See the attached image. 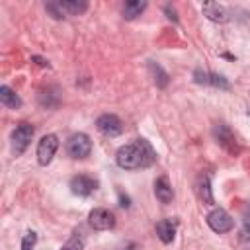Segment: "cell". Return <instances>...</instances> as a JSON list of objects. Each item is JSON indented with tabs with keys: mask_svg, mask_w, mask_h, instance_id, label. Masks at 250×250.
Returning a JSON list of instances; mask_svg holds the SVG:
<instances>
[{
	"mask_svg": "<svg viewBox=\"0 0 250 250\" xmlns=\"http://www.w3.org/2000/svg\"><path fill=\"white\" fill-rule=\"evenodd\" d=\"M154 160H156V152L146 139H135L133 143L119 146L115 154V162L123 170L148 168L150 164H154Z\"/></svg>",
	"mask_w": 250,
	"mask_h": 250,
	"instance_id": "6da1fadb",
	"label": "cell"
},
{
	"mask_svg": "<svg viewBox=\"0 0 250 250\" xmlns=\"http://www.w3.org/2000/svg\"><path fill=\"white\" fill-rule=\"evenodd\" d=\"M47 10L55 18H64V16H80L88 10V2L82 0H61V2H49Z\"/></svg>",
	"mask_w": 250,
	"mask_h": 250,
	"instance_id": "7a4b0ae2",
	"label": "cell"
},
{
	"mask_svg": "<svg viewBox=\"0 0 250 250\" xmlns=\"http://www.w3.org/2000/svg\"><path fill=\"white\" fill-rule=\"evenodd\" d=\"M33 131H35L33 125L27 123V121H21V123L12 131V150H14L16 156H20V154L25 152V148L29 146V143H31V139H33Z\"/></svg>",
	"mask_w": 250,
	"mask_h": 250,
	"instance_id": "3957f363",
	"label": "cell"
},
{
	"mask_svg": "<svg viewBox=\"0 0 250 250\" xmlns=\"http://www.w3.org/2000/svg\"><path fill=\"white\" fill-rule=\"evenodd\" d=\"M66 152L72 158H86L92 152V141L86 133H76L66 141Z\"/></svg>",
	"mask_w": 250,
	"mask_h": 250,
	"instance_id": "277c9868",
	"label": "cell"
},
{
	"mask_svg": "<svg viewBox=\"0 0 250 250\" xmlns=\"http://www.w3.org/2000/svg\"><path fill=\"white\" fill-rule=\"evenodd\" d=\"M207 225H209V227H211L215 232L223 234V232L232 230L234 221H232V217H230V215H229L225 209L217 207V209H213V211L207 215Z\"/></svg>",
	"mask_w": 250,
	"mask_h": 250,
	"instance_id": "5b68a950",
	"label": "cell"
},
{
	"mask_svg": "<svg viewBox=\"0 0 250 250\" xmlns=\"http://www.w3.org/2000/svg\"><path fill=\"white\" fill-rule=\"evenodd\" d=\"M57 148H59V139H57V135H45V137H41V141H39V145H37V162H39L41 166H47V164L53 160Z\"/></svg>",
	"mask_w": 250,
	"mask_h": 250,
	"instance_id": "8992f818",
	"label": "cell"
},
{
	"mask_svg": "<svg viewBox=\"0 0 250 250\" xmlns=\"http://www.w3.org/2000/svg\"><path fill=\"white\" fill-rule=\"evenodd\" d=\"M96 127H98V131L104 133L105 137H117V135H121V131H123L121 119H119L117 115H113V113H104V115H100L98 121H96Z\"/></svg>",
	"mask_w": 250,
	"mask_h": 250,
	"instance_id": "52a82bcc",
	"label": "cell"
},
{
	"mask_svg": "<svg viewBox=\"0 0 250 250\" xmlns=\"http://www.w3.org/2000/svg\"><path fill=\"white\" fill-rule=\"evenodd\" d=\"M88 219H90L92 229H96V230H109V229L115 227V217H113V213L107 211V209H104V207L92 209Z\"/></svg>",
	"mask_w": 250,
	"mask_h": 250,
	"instance_id": "ba28073f",
	"label": "cell"
},
{
	"mask_svg": "<svg viewBox=\"0 0 250 250\" xmlns=\"http://www.w3.org/2000/svg\"><path fill=\"white\" fill-rule=\"evenodd\" d=\"M98 189V182L90 176H74L70 180V191L74 195H80V197H86L90 193H94Z\"/></svg>",
	"mask_w": 250,
	"mask_h": 250,
	"instance_id": "9c48e42d",
	"label": "cell"
},
{
	"mask_svg": "<svg viewBox=\"0 0 250 250\" xmlns=\"http://www.w3.org/2000/svg\"><path fill=\"white\" fill-rule=\"evenodd\" d=\"M215 137H217V143H219L223 148H227L229 152H236V150H238V146H236V139H234L232 131H230L227 125L219 123V125L215 127Z\"/></svg>",
	"mask_w": 250,
	"mask_h": 250,
	"instance_id": "30bf717a",
	"label": "cell"
},
{
	"mask_svg": "<svg viewBox=\"0 0 250 250\" xmlns=\"http://www.w3.org/2000/svg\"><path fill=\"white\" fill-rule=\"evenodd\" d=\"M154 195H156V199H158L160 203H164V205L174 199V189H172V184H170L168 176L156 178V182H154Z\"/></svg>",
	"mask_w": 250,
	"mask_h": 250,
	"instance_id": "8fae6325",
	"label": "cell"
},
{
	"mask_svg": "<svg viewBox=\"0 0 250 250\" xmlns=\"http://www.w3.org/2000/svg\"><path fill=\"white\" fill-rule=\"evenodd\" d=\"M201 12L211 20V21H217V23H225L229 20V12L225 6L217 4V2H205L201 6Z\"/></svg>",
	"mask_w": 250,
	"mask_h": 250,
	"instance_id": "7c38bea8",
	"label": "cell"
},
{
	"mask_svg": "<svg viewBox=\"0 0 250 250\" xmlns=\"http://www.w3.org/2000/svg\"><path fill=\"white\" fill-rule=\"evenodd\" d=\"M176 227H178V223L174 219H162V221H158L156 223V236L160 238V242L170 244L174 240V236H176Z\"/></svg>",
	"mask_w": 250,
	"mask_h": 250,
	"instance_id": "4fadbf2b",
	"label": "cell"
},
{
	"mask_svg": "<svg viewBox=\"0 0 250 250\" xmlns=\"http://www.w3.org/2000/svg\"><path fill=\"white\" fill-rule=\"evenodd\" d=\"M195 193H197L199 201H203V203H207V205H213V203H215V197H213V191H211V180H209V176H199V178H197Z\"/></svg>",
	"mask_w": 250,
	"mask_h": 250,
	"instance_id": "5bb4252c",
	"label": "cell"
},
{
	"mask_svg": "<svg viewBox=\"0 0 250 250\" xmlns=\"http://www.w3.org/2000/svg\"><path fill=\"white\" fill-rule=\"evenodd\" d=\"M0 102H2V105L10 107V109L21 107V98L10 86H0Z\"/></svg>",
	"mask_w": 250,
	"mask_h": 250,
	"instance_id": "9a60e30c",
	"label": "cell"
},
{
	"mask_svg": "<svg viewBox=\"0 0 250 250\" xmlns=\"http://www.w3.org/2000/svg\"><path fill=\"white\" fill-rule=\"evenodd\" d=\"M145 10H146V2H143V0H129V2L123 4V18L125 20H135Z\"/></svg>",
	"mask_w": 250,
	"mask_h": 250,
	"instance_id": "2e32d148",
	"label": "cell"
},
{
	"mask_svg": "<svg viewBox=\"0 0 250 250\" xmlns=\"http://www.w3.org/2000/svg\"><path fill=\"white\" fill-rule=\"evenodd\" d=\"M84 244H86L84 232L74 230V232H72V236L62 244V248H61V250H84Z\"/></svg>",
	"mask_w": 250,
	"mask_h": 250,
	"instance_id": "e0dca14e",
	"label": "cell"
},
{
	"mask_svg": "<svg viewBox=\"0 0 250 250\" xmlns=\"http://www.w3.org/2000/svg\"><path fill=\"white\" fill-rule=\"evenodd\" d=\"M148 68H150V72H152V76H154V82H156V86L164 88V86L168 84V74L162 70V66L150 61V62H148Z\"/></svg>",
	"mask_w": 250,
	"mask_h": 250,
	"instance_id": "ac0fdd59",
	"label": "cell"
},
{
	"mask_svg": "<svg viewBox=\"0 0 250 250\" xmlns=\"http://www.w3.org/2000/svg\"><path fill=\"white\" fill-rule=\"evenodd\" d=\"M209 84L221 90H229V82L225 80L223 74H217V72H209Z\"/></svg>",
	"mask_w": 250,
	"mask_h": 250,
	"instance_id": "d6986e66",
	"label": "cell"
},
{
	"mask_svg": "<svg viewBox=\"0 0 250 250\" xmlns=\"http://www.w3.org/2000/svg\"><path fill=\"white\" fill-rule=\"evenodd\" d=\"M35 242H37V234L35 232H27L23 236V240H21V250H33Z\"/></svg>",
	"mask_w": 250,
	"mask_h": 250,
	"instance_id": "ffe728a7",
	"label": "cell"
},
{
	"mask_svg": "<svg viewBox=\"0 0 250 250\" xmlns=\"http://www.w3.org/2000/svg\"><path fill=\"white\" fill-rule=\"evenodd\" d=\"M193 80H195L197 84H209V72L195 70V72H193Z\"/></svg>",
	"mask_w": 250,
	"mask_h": 250,
	"instance_id": "44dd1931",
	"label": "cell"
},
{
	"mask_svg": "<svg viewBox=\"0 0 250 250\" xmlns=\"http://www.w3.org/2000/svg\"><path fill=\"white\" fill-rule=\"evenodd\" d=\"M240 240L250 242V223H246V225H244V229L240 230Z\"/></svg>",
	"mask_w": 250,
	"mask_h": 250,
	"instance_id": "7402d4cb",
	"label": "cell"
},
{
	"mask_svg": "<svg viewBox=\"0 0 250 250\" xmlns=\"http://www.w3.org/2000/svg\"><path fill=\"white\" fill-rule=\"evenodd\" d=\"M164 12L168 14V18H170V20H174V21H178V18H176V10H174L172 6H164Z\"/></svg>",
	"mask_w": 250,
	"mask_h": 250,
	"instance_id": "603a6c76",
	"label": "cell"
},
{
	"mask_svg": "<svg viewBox=\"0 0 250 250\" xmlns=\"http://www.w3.org/2000/svg\"><path fill=\"white\" fill-rule=\"evenodd\" d=\"M31 61H35L39 66H49V61H45L43 57H37V55H33V57H31Z\"/></svg>",
	"mask_w": 250,
	"mask_h": 250,
	"instance_id": "cb8c5ba5",
	"label": "cell"
},
{
	"mask_svg": "<svg viewBox=\"0 0 250 250\" xmlns=\"http://www.w3.org/2000/svg\"><path fill=\"white\" fill-rule=\"evenodd\" d=\"M119 201H121V203H119L121 207H129V205H131V199H129L127 195H123V193H119Z\"/></svg>",
	"mask_w": 250,
	"mask_h": 250,
	"instance_id": "d4e9b609",
	"label": "cell"
},
{
	"mask_svg": "<svg viewBox=\"0 0 250 250\" xmlns=\"http://www.w3.org/2000/svg\"><path fill=\"white\" fill-rule=\"evenodd\" d=\"M244 221H246V223H250V209H246V211H244Z\"/></svg>",
	"mask_w": 250,
	"mask_h": 250,
	"instance_id": "484cf974",
	"label": "cell"
}]
</instances>
